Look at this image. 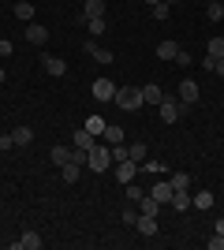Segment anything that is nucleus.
<instances>
[{"instance_id":"obj_10","label":"nucleus","mask_w":224,"mask_h":250,"mask_svg":"<svg viewBox=\"0 0 224 250\" xmlns=\"http://www.w3.org/2000/svg\"><path fill=\"white\" fill-rule=\"evenodd\" d=\"M90 90H94V97H97V101H112V97H116V86L108 83V79H97V83L90 86Z\"/></svg>"},{"instance_id":"obj_30","label":"nucleus","mask_w":224,"mask_h":250,"mask_svg":"<svg viewBox=\"0 0 224 250\" xmlns=\"http://www.w3.org/2000/svg\"><path fill=\"white\" fill-rule=\"evenodd\" d=\"M209 56H217V60L224 56V38H209Z\"/></svg>"},{"instance_id":"obj_18","label":"nucleus","mask_w":224,"mask_h":250,"mask_svg":"<svg viewBox=\"0 0 224 250\" xmlns=\"http://www.w3.org/2000/svg\"><path fill=\"white\" fill-rule=\"evenodd\" d=\"M71 153H75V146H53V165L64 168L67 161H71Z\"/></svg>"},{"instance_id":"obj_31","label":"nucleus","mask_w":224,"mask_h":250,"mask_svg":"<svg viewBox=\"0 0 224 250\" xmlns=\"http://www.w3.org/2000/svg\"><path fill=\"white\" fill-rule=\"evenodd\" d=\"M168 8H172V4H164V0H161V4H153V19L164 22V19H168Z\"/></svg>"},{"instance_id":"obj_27","label":"nucleus","mask_w":224,"mask_h":250,"mask_svg":"<svg viewBox=\"0 0 224 250\" xmlns=\"http://www.w3.org/2000/svg\"><path fill=\"white\" fill-rule=\"evenodd\" d=\"M82 22H86V30H90V34H105V30H108L105 15H97V19H82Z\"/></svg>"},{"instance_id":"obj_2","label":"nucleus","mask_w":224,"mask_h":250,"mask_svg":"<svg viewBox=\"0 0 224 250\" xmlns=\"http://www.w3.org/2000/svg\"><path fill=\"white\" fill-rule=\"evenodd\" d=\"M108 165H112V149L108 146H94L86 153V168L90 172H108Z\"/></svg>"},{"instance_id":"obj_36","label":"nucleus","mask_w":224,"mask_h":250,"mask_svg":"<svg viewBox=\"0 0 224 250\" xmlns=\"http://www.w3.org/2000/svg\"><path fill=\"white\" fill-rule=\"evenodd\" d=\"M194 63H202V71H213V63H217V56H202V60H194Z\"/></svg>"},{"instance_id":"obj_44","label":"nucleus","mask_w":224,"mask_h":250,"mask_svg":"<svg viewBox=\"0 0 224 250\" xmlns=\"http://www.w3.org/2000/svg\"><path fill=\"white\" fill-rule=\"evenodd\" d=\"M221 104H224V101H221Z\"/></svg>"},{"instance_id":"obj_3","label":"nucleus","mask_w":224,"mask_h":250,"mask_svg":"<svg viewBox=\"0 0 224 250\" xmlns=\"http://www.w3.org/2000/svg\"><path fill=\"white\" fill-rule=\"evenodd\" d=\"M157 108H161V120H164V124H176V120H180V116H183V108H187V104L164 94V101H161Z\"/></svg>"},{"instance_id":"obj_6","label":"nucleus","mask_w":224,"mask_h":250,"mask_svg":"<svg viewBox=\"0 0 224 250\" xmlns=\"http://www.w3.org/2000/svg\"><path fill=\"white\" fill-rule=\"evenodd\" d=\"M41 235H38V231H22V235H19V239H15V243H11V250H41Z\"/></svg>"},{"instance_id":"obj_4","label":"nucleus","mask_w":224,"mask_h":250,"mask_svg":"<svg viewBox=\"0 0 224 250\" xmlns=\"http://www.w3.org/2000/svg\"><path fill=\"white\" fill-rule=\"evenodd\" d=\"M112 168H116V179L127 187V183H135V176H139V168H142V165H135V161L127 157V161H120V165H112Z\"/></svg>"},{"instance_id":"obj_22","label":"nucleus","mask_w":224,"mask_h":250,"mask_svg":"<svg viewBox=\"0 0 224 250\" xmlns=\"http://www.w3.org/2000/svg\"><path fill=\"white\" fill-rule=\"evenodd\" d=\"M11 138H15V146H30V142H34V127H15Z\"/></svg>"},{"instance_id":"obj_9","label":"nucleus","mask_w":224,"mask_h":250,"mask_svg":"<svg viewBox=\"0 0 224 250\" xmlns=\"http://www.w3.org/2000/svg\"><path fill=\"white\" fill-rule=\"evenodd\" d=\"M26 42L30 45H45L49 42V30H45L41 22H26Z\"/></svg>"},{"instance_id":"obj_20","label":"nucleus","mask_w":224,"mask_h":250,"mask_svg":"<svg viewBox=\"0 0 224 250\" xmlns=\"http://www.w3.org/2000/svg\"><path fill=\"white\" fill-rule=\"evenodd\" d=\"M172 209H176V213H187V209H191V194H187V190H176V194H172V202H168Z\"/></svg>"},{"instance_id":"obj_17","label":"nucleus","mask_w":224,"mask_h":250,"mask_svg":"<svg viewBox=\"0 0 224 250\" xmlns=\"http://www.w3.org/2000/svg\"><path fill=\"white\" fill-rule=\"evenodd\" d=\"M11 11H15V19H19V22H34V4H30V0H19Z\"/></svg>"},{"instance_id":"obj_14","label":"nucleus","mask_w":224,"mask_h":250,"mask_svg":"<svg viewBox=\"0 0 224 250\" xmlns=\"http://www.w3.org/2000/svg\"><path fill=\"white\" fill-rule=\"evenodd\" d=\"M142 101H146V104H161V101H164V90H161L157 83L142 86Z\"/></svg>"},{"instance_id":"obj_32","label":"nucleus","mask_w":224,"mask_h":250,"mask_svg":"<svg viewBox=\"0 0 224 250\" xmlns=\"http://www.w3.org/2000/svg\"><path fill=\"white\" fill-rule=\"evenodd\" d=\"M108 149H112V165L127 161V146H123V142H120V146H108Z\"/></svg>"},{"instance_id":"obj_29","label":"nucleus","mask_w":224,"mask_h":250,"mask_svg":"<svg viewBox=\"0 0 224 250\" xmlns=\"http://www.w3.org/2000/svg\"><path fill=\"white\" fill-rule=\"evenodd\" d=\"M172 187L176 190H191V176H187V172H176V176H172Z\"/></svg>"},{"instance_id":"obj_26","label":"nucleus","mask_w":224,"mask_h":250,"mask_svg":"<svg viewBox=\"0 0 224 250\" xmlns=\"http://www.w3.org/2000/svg\"><path fill=\"white\" fill-rule=\"evenodd\" d=\"M176 52H180V45H176V42H161L157 45V56H161V60H176Z\"/></svg>"},{"instance_id":"obj_11","label":"nucleus","mask_w":224,"mask_h":250,"mask_svg":"<svg viewBox=\"0 0 224 250\" xmlns=\"http://www.w3.org/2000/svg\"><path fill=\"white\" fill-rule=\"evenodd\" d=\"M82 52H86V56H94L97 63H112V52H108V49H101L97 42H86V45H82Z\"/></svg>"},{"instance_id":"obj_35","label":"nucleus","mask_w":224,"mask_h":250,"mask_svg":"<svg viewBox=\"0 0 224 250\" xmlns=\"http://www.w3.org/2000/svg\"><path fill=\"white\" fill-rule=\"evenodd\" d=\"M209 250H224V235H221V231H213V239H209Z\"/></svg>"},{"instance_id":"obj_12","label":"nucleus","mask_w":224,"mask_h":250,"mask_svg":"<svg viewBox=\"0 0 224 250\" xmlns=\"http://www.w3.org/2000/svg\"><path fill=\"white\" fill-rule=\"evenodd\" d=\"M71 142H75V149H86V153H90V149L97 146V138L90 135L86 127H79V131H75V138H71Z\"/></svg>"},{"instance_id":"obj_39","label":"nucleus","mask_w":224,"mask_h":250,"mask_svg":"<svg viewBox=\"0 0 224 250\" xmlns=\"http://www.w3.org/2000/svg\"><path fill=\"white\" fill-rule=\"evenodd\" d=\"M213 75H221V79H224V56H221V60L213 63Z\"/></svg>"},{"instance_id":"obj_16","label":"nucleus","mask_w":224,"mask_h":250,"mask_svg":"<svg viewBox=\"0 0 224 250\" xmlns=\"http://www.w3.org/2000/svg\"><path fill=\"white\" fill-rule=\"evenodd\" d=\"M135 228H139L142 235H157V217H146V213H139V220H135Z\"/></svg>"},{"instance_id":"obj_28","label":"nucleus","mask_w":224,"mask_h":250,"mask_svg":"<svg viewBox=\"0 0 224 250\" xmlns=\"http://www.w3.org/2000/svg\"><path fill=\"white\" fill-rule=\"evenodd\" d=\"M127 157L135 161V165H146V146L142 142H135V146H127Z\"/></svg>"},{"instance_id":"obj_13","label":"nucleus","mask_w":224,"mask_h":250,"mask_svg":"<svg viewBox=\"0 0 224 250\" xmlns=\"http://www.w3.org/2000/svg\"><path fill=\"white\" fill-rule=\"evenodd\" d=\"M209 206H213V190H194V194H191V209H209Z\"/></svg>"},{"instance_id":"obj_25","label":"nucleus","mask_w":224,"mask_h":250,"mask_svg":"<svg viewBox=\"0 0 224 250\" xmlns=\"http://www.w3.org/2000/svg\"><path fill=\"white\" fill-rule=\"evenodd\" d=\"M60 176H64V183H75V179L82 176V165H75V161H67V165L60 168Z\"/></svg>"},{"instance_id":"obj_23","label":"nucleus","mask_w":224,"mask_h":250,"mask_svg":"<svg viewBox=\"0 0 224 250\" xmlns=\"http://www.w3.org/2000/svg\"><path fill=\"white\" fill-rule=\"evenodd\" d=\"M205 19H209V22H221V19H224V0H209V8H205Z\"/></svg>"},{"instance_id":"obj_40","label":"nucleus","mask_w":224,"mask_h":250,"mask_svg":"<svg viewBox=\"0 0 224 250\" xmlns=\"http://www.w3.org/2000/svg\"><path fill=\"white\" fill-rule=\"evenodd\" d=\"M213 231H221V235H224V217H217V224H213Z\"/></svg>"},{"instance_id":"obj_15","label":"nucleus","mask_w":224,"mask_h":250,"mask_svg":"<svg viewBox=\"0 0 224 250\" xmlns=\"http://www.w3.org/2000/svg\"><path fill=\"white\" fill-rule=\"evenodd\" d=\"M105 15V0H82V19H97Z\"/></svg>"},{"instance_id":"obj_24","label":"nucleus","mask_w":224,"mask_h":250,"mask_svg":"<svg viewBox=\"0 0 224 250\" xmlns=\"http://www.w3.org/2000/svg\"><path fill=\"white\" fill-rule=\"evenodd\" d=\"M139 206H142V213H146V217H157V213H161V202L153 198V194H142Z\"/></svg>"},{"instance_id":"obj_37","label":"nucleus","mask_w":224,"mask_h":250,"mask_svg":"<svg viewBox=\"0 0 224 250\" xmlns=\"http://www.w3.org/2000/svg\"><path fill=\"white\" fill-rule=\"evenodd\" d=\"M0 149H15V138H11V135H0Z\"/></svg>"},{"instance_id":"obj_38","label":"nucleus","mask_w":224,"mask_h":250,"mask_svg":"<svg viewBox=\"0 0 224 250\" xmlns=\"http://www.w3.org/2000/svg\"><path fill=\"white\" fill-rule=\"evenodd\" d=\"M11 49H15L11 42H0V56H11Z\"/></svg>"},{"instance_id":"obj_43","label":"nucleus","mask_w":224,"mask_h":250,"mask_svg":"<svg viewBox=\"0 0 224 250\" xmlns=\"http://www.w3.org/2000/svg\"><path fill=\"white\" fill-rule=\"evenodd\" d=\"M164 4H180V0H164Z\"/></svg>"},{"instance_id":"obj_7","label":"nucleus","mask_w":224,"mask_h":250,"mask_svg":"<svg viewBox=\"0 0 224 250\" xmlns=\"http://www.w3.org/2000/svg\"><path fill=\"white\" fill-rule=\"evenodd\" d=\"M149 194H153V198H157L161 206H168V202H172V194H176V187H172V179H157Z\"/></svg>"},{"instance_id":"obj_21","label":"nucleus","mask_w":224,"mask_h":250,"mask_svg":"<svg viewBox=\"0 0 224 250\" xmlns=\"http://www.w3.org/2000/svg\"><path fill=\"white\" fill-rule=\"evenodd\" d=\"M101 138H105L108 146H120V142H123V127H120V124H108V127H105V135H101Z\"/></svg>"},{"instance_id":"obj_8","label":"nucleus","mask_w":224,"mask_h":250,"mask_svg":"<svg viewBox=\"0 0 224 250\" xmlns=\"http://www.w3.org/2000/svg\"><path fill=\"white\" fill-rule=\"evenodd\" d=\"M176 90H180V101L183 104H194V101H198V83H194V79H183Z\"/></svg>"},{"instance_id":"obj_41","label":"nucleus","mask_w":224,"mask_h":250,"mask_svg":"<svg viewBox=\"0 0 224 250\" xmlns=\"http://www.w3.org/2000/svg\"><path fill=\"white\" fill-rule=\"evenodd\" d=\"M4 79H8V75H4V67H0V86H4Z\"/></svg>"},{"instance_id":"obj_19","label":"nucleus","mask_w":224,"mask_h":250,"mask_svg":"<svg viewBox=\"0 0 224 250\" xmlns=\"http://www.w3.org/2000/svg\"><path fill=\"white\" fill-rule=\"evenodd\" d=\"M82 127H86V131H90L94 138H101V135H105V127H108V124H105V116H90V120H86Z\"/></svg>"},{"instance_id":"obj_33","label":"nucleus","mask_w":224,"mask_h":250,"mask_svg":"<svg viewBox=\"0 0 224 250\" xmlns=\"http://www.w3.org/2000/svg\"><path fill=\"white\" fill-rule=\"evenodd\" d=\"M127 198L135 202V206L142 202V187H139V183H127Z\"/></svg>"},{"instance_id":"obj_34","label":"nucleus","mask_w":224,"mask_h":250,"mask_svg":"<svg viewBox=\"0 0 224 250\" xmlns=\"http://www.w3.org/2000/svg\"><path fill=\"white\" fill-rule=\"evenodd\" d=\"M176 63H180V67H191V63H194V56H191V52H176Z\"/></svg>"},{"instance_id":"obj_1","label":"nucleus","mask_w":224,"mask_h":250,"mask_svg":"<svg viewBox=\"0 0 224 250\" xmlns=\"http://www.w3.org/2000/svg\"><path fill=\"white\" fill-rule=\"evenodd\" d=\"M112 101H116L123 112H139L142 104H146V101H142V90H139V86H116V97H112Z\"/></svg>"},{"instance_id":"obj_5","label":"nucleus","mask_w":224,"mask_h":250,"mask_svg":"<svg viewBox=\"0 0 224 250\" xmlns=\"http://www.w3.org/2000/svg\"><path fill=\"white\" fill-rule=\"evenodd\" d=\"M41 67H45V75H53V79H64V75H67V60H60V56H49V52L41 56Z\"/></svg>"},{"instance_id":"obj_42","label":"nucleus","mask_w":224,"mask_h":250,"mask_svg":"<svg viewBox=\"0 0 224 250\" xmlns=\"http://www.w3.org/2000/svg\"><path fill=\"white\" fill-rule=\"evenodd\" d=\"M146 4H149V8H153V4H161V0H146Z\"/></svg>"}]
</instances>
